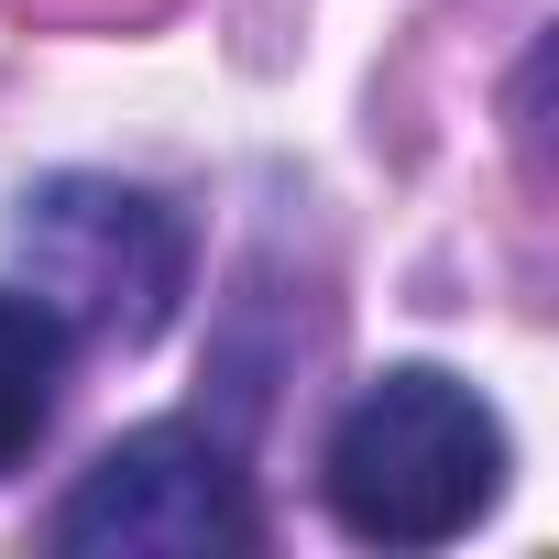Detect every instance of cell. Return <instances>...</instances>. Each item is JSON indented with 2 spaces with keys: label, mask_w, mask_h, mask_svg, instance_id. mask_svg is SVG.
<instances>
[{
  "label": "cell",
  "mask_w": 559,
  "mask_h": 559,
  "mask_svg": "<svg viewBox=\"0 0 559 559\" xmlns=\"http://www.w3.org/2000/svg\"><path fill=\"white\" fill-rule=\"evenodd\" d=\"M252 537H263L252 483L209 428H132L56 504L67 559H209V548H252Z\"/></svg>",
  "instance_id": "obj_3"
},
{
  "label": "cell",
  "mask_w": 559,
  "mask_h": 559,
  "mask_svg": "<svg viewBox=\"0 0 559 559\" xmlns=\"http://www.w3.org/2000/svg\"><path fill=\"white\" fill-rule=\"evenodd\" d=\"M319 483H330V515L362 548H450L504 493V428H493V406L461 373L395 362L330 428V472Z\"/></svg>",
  "instance_id": "obj_1"
},
{
  "label": "cell",
  "mask_w": 559,
  "mask_h": 559,
  "mask_svg": "<svg viewBox=\"0 0 559 559\" xmlns=\"http://www.w3.org/2000/svg\"><path fill=\"white\" fill-rule=\"evenodd\" d=\"M34 308L99 352H143L187 297V219L121 176H45L12 219Z\"/></svg>",
  "instance_id": "obj_2"
},
{
  "label": "cell",
  "mask_w": 559,
  "mask_h": 559,
  "mask_svg": "<svg viewBox=\"0 0 559 559\" xmlns=\"http://www.w3.org/2000/svg\"><path fill=\"white\" fill-rule=\"evenodd\" d=\"M56 362H67V330H56L34 297L0 286V472L45 439V417H56Z\"/></svg>",
  "instance_id": "obj_4"
}]
</instances>
